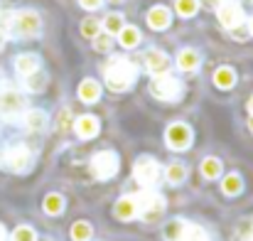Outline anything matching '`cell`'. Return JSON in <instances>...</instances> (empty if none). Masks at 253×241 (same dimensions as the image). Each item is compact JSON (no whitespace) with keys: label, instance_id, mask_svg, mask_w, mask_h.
<instances>
[{"label":"cell","instance_id":"1","mask_svg":"<svg viewBox=\"0 0 253 241\" xmlns=\"http://www.w3.org/2000/svg\"><path fill=\"white\" fill-rule=\"evenodd\" d=\"M138 77V69L133 62L123 59V57H116L106 64V84L111 91H126L130 89V84Z\"/></svg>","mask_w":253,"mask_h":241},{"label":"cell","instance_id":"2","mask_svg":"<svg viewBox=\"0 0 253 241\" xmlns=\"http://www.w3.org/2000/svg\"><path fill=\"white\" fill-rule=\"evenodd\" d=\"M7 27L15 37H37L42 30V20L32 10H20L7 20Z\"/></svg>","mask_w":253,"mask_h":241},{"label":"cell","instance_id":"3","mask_svg":"<svg viewBox=\"0 0 253 241\" xmlns=\"http://www.w3.org/2000/svg\"><path fill=\"white\" fill-rule=\"evenodd\" d=\"M135 207H138V214H140L145 222H155V219H160L163 212H165V199H163V194L145 190V192H140V194L135 197Z\"/></svg>","mask_w":253,"mask_h":241},{"label":"cell","instance_id":"4","mask_svg":"<svg viewBox=\"0 0 253 241\" xmlns=\"http://www.w3.org/2000/svg\"><path fill=\"white\" fill-rule=\"evenodd\" d=\"M22 113H25V96L15 89L0 86V116L5 121H15L22 118Z\"/></svg>","mask_w":253,"mask_h":241},{"label":"cell","instance_id":"5","mask_svg":"<svg viewBox=\"0 0 253 241\" xmlns=\"http://www.w3.org/2000/svg\"><path fill=\"white\" fill-rule=\"evenodd\" d=\"M32 162H35V155L25 145H12L2 153V165L10 172H27L32 167Z\"/></svg>","mask_w":253,"mask_h":241},{"label":"cell","instance_id":"6","mask_svg":"<svg viewBox=\"0 0 253 241\" xmlns=\"http://www.w3.org/2000/svg\"><path fill=\"white\" fill-rule=\"evenodd\" d=\"M91 172L98 180H111L118 172V155L113 150H101L91 158Z\"/></svg>","mask_w":253,"mask_h":241},{"label":"cell","instance_id":"7","mask_svg":"<svg viewBox=\"0 0 253 241\" xmlns=\"http://www.w3.org/2000/svg\"><path fill=\"white\" fill-rule=\"evenodd\" d=\"M153 96H158L163 101H174L182 96V84L169 74H160L153 81Z\"/></svg>","mask_w":253,"mask_h":241},{"label":"cell","instance_id":"8","mask_svg":"<svg viewBox=\"0 0 253 241\" xmlns=\"http://www.w3.org/2000/svg\"><path fill=\"white\" fill-rule=\"evenodd\" d=\"M219 20H221V25L229 27V30L244 25V10H241V5L234 2V0H224V2H219Z\"/></svg>","mask_w":253,"mask_h":241},{"label":"cell","instance_id":"9","mask_svg":"<svg viewBox=\"0 0 253 241\" xmlns=\"http://www.w3.org/2000/svg\"><path fill=\"white\" fill-rule=\"evenodd\" d=\"M165 141H168V145L172 150H184L192 143V131L184 123H172L168 128V133H165Z\"/></svg>","mask_w":253,"mask_h":241},{"label":"cell","instance_id":"10","mask_svg":"<svg viewBox=\"0 0 253 241\" xmlns=\"http://www.w3.org/2000/svg\"><path fill=\"white\" fill-rule=\"evenodd\" d=\"M135 180L140 182V185H145V187H150V185H155L158 182V177H160V165L153 160V158H140V160L135 162Z\"/></svg>","mask_w":253,"mask_h":241},{"label":"cell","instance_id":"11","mask_svg":"<svg viewBox=\"0 0 253 241\" xmlns=\"http://www.w3.org/2000/svg\"><path fill=\"white\" fill-rule=\"evenodd\" d=\"M145 64H148V69H150V74H155V77H160V74H165L169 67V59L160 52V49H150L148 54H145Z\"/></svg>","mask_w":253,"mask_h":241},{"label":"cell","instance_id":"12","mask_svg":"<svg viewBox=\"0 0 253 241\" xmlns=\"http://www.w3.org/2000/svg\"><path fill=\"white\" fill-rule=\"evenodd\" d=\"M174 241H209V237H207V232H204L202 227L182 222L179 234H177V239H174Z\"/></svg>","mask_w":253,"mask_h":241},{"label":"cell","instance_id":"13","mask_svg":"<svg viewBox=\"0 0 253 241\" xmlns=\"http://www.w3.org/2000/svg\"><path fill=\"white\" fill-rule=\"evenodd\" d=\"M37 69H40V57L37 54H20L15 59V72L20 77H27V74L37 72Z\"/></svg>","mask_w":253,"mask_h":241},{"label":"cell","instance_id":"14","mask_svg":"<svg viewBox=\"0 0 253 241\" xmlns=\"http://www.w3.org/2000/svg\"><path fill=\"white\" fill-rule=\"evenodd\" d=\"M74 128H77L79 138L88 141V138H93V136L98 133V118H96V116H82V118L77 121Z\"/></svg>","mask_w":253,"mask_h":241},{"label":"cell","instance_id":"15","mask_svg":"<svg viewBox=\"0 0 253 241\" xmlns=\"http://www.w3.org/2000/svg\"><path fill=\"white\" fill-rule=\"evenodd\" d=\"M116 217L128 222L133 217H138V207H135V197H123L116 202Z\"/></svg>","mask_w":253,"mask_h":241},{"label":"cell","instance_id":"16","mask_svg":"<svg viewBox=\"0 0 253 241\" xmlns=\"http://www.w3.org/2000/svg\"><path fill=\"white\" fill-rule=\"evenodd\" d=\"M148 25L153 27V30H165L169 25V10L168 7H153L150 12H148Z\"/></svg>","mask_w":253,"mask_h":241},{"label":"cell","instance_id":"17","mask_svg":"<svg viewBox=\"0 0 253 241\" xmlns=\"http://www.w3.org/2000/svg\"><path fill=\"white\" fill-rule=\"evenodd\" d=\"M98 96H101V86H98L96 81L93 79L82 81V86H79V98H82L84 103H93V101H98Z\"/></svg>","mask_w":253,"mask_h":241},{"label":"cell","instance_id":"18","mask_svg":"<svg viewBox=\"0 0 253 241\" xmlns=\"http://www.w3.org/2000/svg\"><path fill=\"white\" fill-rule=\"evenodd\" d=\"M22 79H25V89L32 91V94H40V91L47 86V74H44L42 69H37V72H32V74H27V77H22Z\"/></svg>","mask_w":253,"mask_h":241},{"label":"cell","instance_id":"19","mask_svg":"<svg viewBox=\"0 0 253 241\" xmlns=\"http://www.w3.org/2000/svg\"><path fill=\"white\" fill-rule=\"evenodd\" d=\"M177 64H179L182 72H194L199 67V54L194 49H182L179 57H177Z\"/></svg>","mask_w":253,"mask_h":241},{"label":"cell","instance_id":"20","mask_svg":"<svg viewBox=\"0 0 253 241\" xmlns=\"http://www.w3.org/2000/svg\"><path fill=\"white\" fill-rule=\"evenodd\" d=\"M22 123L30 128V131H42L47 126V116L42 111H25L22 113Z\"/></svg>","mask_w":253,"mask_h":241},{"label":"cell","instance_id":"21","mask_svg":"<svg viewBox=\"0 0 253 241\" xmlns=\"http://www.w3.org/2000/svg\"><path fill=\"white\" fill-rule=\"evenodd\" d=\"M214 84H216L219 89H231V86L236 84V74H234V69H231V67H221V69H216V74H214Z\"/></svg>","mask_w":253,"mask_h":241},{"label":"cell","instance_id":"22","mask_svg":"<svg viewBox=\"0 0 253 241\" xmlns=\"http://www.w3.org/2000/svg\"><path fill=\"white\" fill-rule=\"evenodd\" d=\"M44 212L47 214H62L64 212V197L62 194H47L44 197Z\"/></svg>","mask_w":253,"mask_h":241},{"label":"cell","instance_id":"23","mask_svg":"<svg viewBox=\"0 0 253 241\" xmlns=\"http://www.w3.org/2000/svg\"><path fill=\"white\" fill-rule=\"evenodd\" d=\"M202 175L207 180H216L221 175V162L216 160V158H204L202 160Z\"/></svg>","mask_w":253,"mask_h":241},{"label":"cell","instance_id":"24","mask_svg":"<svg viewBox=\"0 0 253 241\" xmlns=\"http://www.w3.org/2000/svg\"><path fill=\"white\" fill-rule=\"evenodd\" d=\"M221 190H224V194L234 197V194H239V192L244 190V182H241V177H239V175H229V177H224Z\"/></svg>","mask_w":253,"mask_h":241},{"label":"cell","instance_id":"25","mask_svg":"<svg viewBox=\"0 0 253 241\" xmlns=\"http://www.w3.org/2000/svg\"><path fill=\"white\" fill-rule=\"evenodd\" d=\"M184 177H187V170H184L182 162H172L168 167V182L169 185H182Z\"/></svg>","mask_w":253,"mask_h":241},{"label":"cell","instance_id":"26","mask_svg":"<svg viewBox=\"0 0 253 241\" xmlns=\"http://www.w3.org/2000/svg\"><path fill=\"white\" fill-rule=\"evenodd\" d=\"M118 37H121V45H123V47H135V45L140 42V32H138L135 27H123V30L118 32Z\"/></svg>","mask_w":253,"mask_h":241},{"label":"cell","instance_id":"27","mask_svg":"<svg viewBox=\"0 0 253 241\" xmlns=\"http://www.w3.org/2000/svg\"><path fill=\"white\" fill-rule=\"evenodd\" d=\"M72 239L74 241H88L91 239V224L88 222H77L72 227Z\"/></svg>","mask_w":253,"mask_h":241},{"label":"cell","instance_id":"28","mask_svg":"<svg viewBox=\"0 0 253 241\" xmlns=\"http://www.w3.org/2000/svg\"><path fill=\"white\" fill-rule=\"evenodd\" d=\"M103 27H106L108 35H118L126 25H123V17H121V15H108V17L103 20Z\"/></svg>","mask_w":253,"mask_h":241},{"label":"cell","instance_id":"29","mask_svg":"<svg viewBox=\"0 0 253 241\" xmlns=\"http://www.w3.org/2000/svg\"><path fill=\"white\" fill-rule=\"evenodd\" d=\"M197 7H199L197 0H177V12H179L182 17H192V15L197 12Z\"/></svg>","mask_w":253,"mask_h":241},{"label":"cell","instance_id":"30","mask_svg":"<svg viewBox=\"0 0 253 241\" xmlns=\"http://www.w3.org/2000/svg\"><path fill=\"white\" fill-rule=\"evenodd\" d=\"M82 32H84V37L93 40V37L101 32V22H98V20H93V17H88V20L82 22Z\"/></svg>","mask_w":253,"mask_h":241},{"label":"cell","instance_id":"31","mask_svg":"<svg viewBox=\"0 0 253 241\" xmlns=\"http://www.w3.org/2000/svg\"><path fill=\"white\" fill-rule=\"evenodd\" d=\"M35 239H37V234H35L32 227H17L12 232V241H35Z\"/></svg>","mask_w":253,"mask_h":241},{"label":"cell","instance_id":"32","mask_svg":"<svg viewBox=\"0 0 253 241\" xmlns=\"http://www.w3.org/2000/svg\"><path fill=\"white\" fill-rule=\"evenodd\" d=\"M93 47H96L98 52H108V49H111V35H108V32H98V35L93 37Z\"/></svg>","mask_w":253,"mask_h":241},{"label":"cell","instance_id":"33","mask_svg":"<svg viewBox=\"0 0 253 241\" xmlns=\"http://www.w3.org/2000/svg\"><path fill=\"white\" fill-rule=\"evenodd\" d=\"M57 128L59 131H69L72 128V111L69 108H62L59 116H57Z\"/></svg>","mask_w":253,"mask_h":241},{"label":"cell","instance_id":"34","mask_svg":"<svg viewBox=\"0 0 253 241\" xmlns=\"http://www.w3.org/2000/svg\"><path fill=\"white\" fill-rule=\"evenodd\" d=\"M231 32H234V37H236V40H246V35H249V30H246L244 25H239V27H234Z\"/></svg>","mask_w":253,"mask_h":241},{"label":"cell","instance_id":"35","mask_svg":"<svg viewBox=\"0 0 253 241\" xmlns=\"http://www.w3.org/2000/svg\"><path fill=\"white\" fill-rule=\"evenodd\" d=\"M79 2H82V7H86V10H96L103 0H79Z\"/></svg>","mask_w":253,"mask_h":241},{"label":"cell","instance_id":"36","mask_svg":"<svg viewBox=\"0 0 253 241\" xmlns=\"http://www.w3.org/2000/svg\"><path fill=\"white\" fill-rule=\"evenodd\" d=\"M5 42H7V32H5V30L0 27V49L5 47Z\"/></svg>","mask_w":253,"mask_h":241},{"label":"cell","instance_id":"37","mask_svg":"<svg viewBox=\"0 0 253 241\" xmlns=\"http://www.w3.org/2000/svg\"><path fill=\"white\" fill-rule=\"evenodd\" d=\"M5 237H7V232H5V227L0 224V241H5Z\"/></svg>","mask_w":253,"mask_h":241},{"label":"cell","instance_id":"38","mask_svg":"<svg viewBox=\"0 0 253 241\" xmlns=\"http://www.w3.org/2000/svg\"><path fill=\"white\" fill-rule=\"evenodd\" d=\"M249 113H251V116H253V96H251V98H249Z\"/></svg>","mask_w":253,"mask_h":241},{"label":"cell","instance_id":"39","mask_svg":"<svg viewBox=\"0 0 253 241\" xmlns=\"http://www.w3.org/2000/svg\"><path fill=\"white\" fill-rule=\"evenodd\" d=\"M209 5H219V2H224V0H207Z\"/></svg>","mask_w":253,"mask_h":241},{"label":"cell","instance_id":"40","mask_svg":"<svg viewBox=\"0 0 253 241\" xmlns=\"http://www.w3.org/2000/svg\"><path fill=\"white\" fill-rule=\"evenodd\" d=\"M249 128H251V131H253V116H251V118H249Z\"/></svg>","mask_w":253,"mask_h":241},{"label":"cell","instance_id":"41","mask_svg":"<svg viewBox=\"0 0 253 241\" xmlns=\"http://www.w3.org/2000/svg\"><path fill=\"white\" fill-rule=\"evenodd\" d=\"M0 86H2V74H0Z\"/></svg>","mask_w":253,"mask_h":241},{"label":"cell","instance_id":"42","mask_svg":"<svg viewBox=\"0 0 253 241\" xmlns=\"http://www.w3.org/2000/svg\"><path fill=\"white\" fill-rule=\"evenodd\" d=\"M251 32H253V22H251Z\"/></svg>","mask_w":253,"mask_h":241}]
</instances>
